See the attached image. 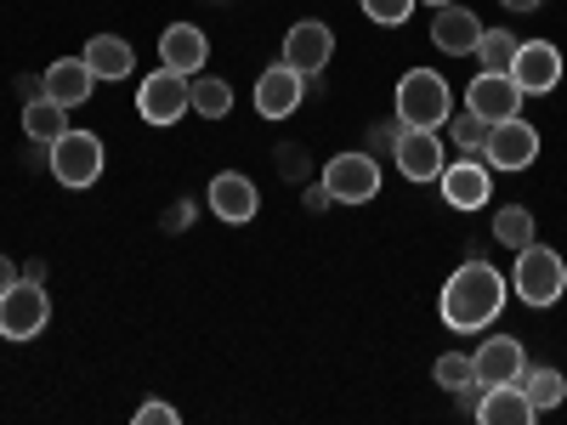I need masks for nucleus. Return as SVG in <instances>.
Instances as JSON below:
<instances>
[{
    "label": "nucleus",
    "instance_id": "30",
    "mask_svg": "<svg viewBox=\"0 0 567 425\" xmlns=\"http://www.w3.org/2000/svg\"><path fill=\"white\" fill-rule=\"evenodd\" d=\"M398 142H403V120H398V114H392V120H381V125L369 131V148H374V159H381V154H398Z\"/></svg>",
    "mask_w": 567,
    "mask_h": 425
},
{
    "label": "nucleus",
    "instance_id": "17",
    "mask_svg": "<svg viewBox=\"0 0 567 425\" xmlns=\"http://www.w3.org/2000/svg\"><path fill=\"white\" fill-rule=\"evenodd\" d=\"M159 63L194 80V74L210 63V40H205V29H194V23H171V29L159 34Z\"/></svg>",
    "mask_w": 567,
    "mask_h": 425
},
{
    "label": "nucleus",
    "instance_id": "29",
    "mask_svg": "<svg viewBox=\"0 0 567 425\" xmlns=\"http://www.w3.org/2000/svg\"><path fill=\"white\" fill-rule=\"evenodd\" d=\"M358 7H363V18H369V23H381V29H398V23H409L414 0H358Z\"/></svg>",
    "mask_w": 567,
    "mask_h": 425
},
{
    "label": "nucleus",
    "instance_id": "9",
    "mask_svg": "<svg viewBox=\"0 0 567 425\" xmlns=\"http://www.w3.org/2000/svg\"><path fill=\"white\" fill-rule=\"evenodd\" d=\"M329 58H336V29L318 23V18H301L290 34H284V63H290L296 74L318 80L329 69Z\"/></svg>",
    "mask_w": 567,
    "mask_h": 425
},
{
    "label": "nucleus",
    "instance_id": "15",
    "mask_svg": "<svg viewBox=\"0 0 567 425\" xmlns=\"http://www.w3.org/2000/svg\"><path fill=\"white\" fill-rule=\"evenodd\" d=\"M477 40H483V18H477V12L460 7V0L437 7V18H432V45H437L443 58H471V52H477Z\"/></svg>",
    "mask_w": 567,
    "mask_h": 425
},
{
    "label": "nucleus",
    "instance_id": "13",
    "mask_svg": "<svg viewBox=\"0 0 567 425\" xmlns=\"http://www.w3.org/2000/svg\"><path fill=\"white\" fill-rule=\"evenodd\" d=\"M437 187H443V199L454 205V210H483L488 205V159L483 154H465V159H454V165H443V176H437Z\"/></svg>",
    "mask_w": 567,
    "mask_h": 425
},
{
    "label": "nucleus",
    "instance_id": "4",
    "mask_svg": "<svg viewBox=\"0 0 567 425\" xmlns=\"http://www.w3.org/2000/svg\"><path fill=\"white\" fill-rule=\"evenodd\" d=\"M45 323H52V296H45V283L18 278L12 290H0V341H34Z\"/></svg>",
    "mask_w": 567,
    "mask_h": 425
},
{
    "label": "nucleus",
    "instance_id": "26",
    "mask_svg": "<svg viewBox=\"0 0 567 425\" xmlns=\"http://www.w3.org/2000/svg\"><path fill=\"white\" fill-rule=\"evenodd\" d=\"M494 239H499L505 250H523V245H534V210H523V205H505V210H494Z\"/></svg>",
    "mask_w": 567,
    "mask_h": 425
},
{
    "label": "nucleus",
    "instance_id": "2",
    "mask_svg": "<svg viewBox=\"0 0 567 425\" xmlns=\"http://www.w3.org/2000/svg\"><path fill=\"white\" fill-rule=\"evenodd\" d=\"M511 290L523 307L545 312L567 296V261L550 250V245H523L516 250V267H511Z\"/></svg>",
    "mask_w": 567,
    "mask_h": 425
},
{
    "label": "nucleus",
    "instance_id": "28",
    "mask_svg": "<svg viewBox=\"0 0 567 425\" xmlns=\"http://www.w3.org/2000/svg\"><path fill=\"white\" fill-rule=\"evenodd\" d=\"M449 136H454V148H460V154H483L488 120H483L477 108H454V114H449Z\"/></svg>",
    "mask_w": 567,
    "mask_h": 425
},
{
    "label": "nucleus",
    "instance_id": "21",
    "mask_svg": "<svg viewBox=\"0 0 567 425\" xmlns=\"http://www.w3.org/2000/svg\"><path fill=\"white\" fill-rule=\"evenodd\" d=\"M80 58L91 63V74H97V80H125V74L136 69L131 40H120V34H91Z\"/></svg>",
    "mask_w": 567,
    "mask_h": 425
},
{
    "label": "nucleus",
    "instance_id": "12",
    "mask_svg": "<svg viewBox=\"0 0 567 425\" xmlns=\"http://www.w3.org/2000/svg\"><path fill=\"white\" fill-rule=\"evenodd\" d=\"M301 97H307V74H296L284 58L256 80V114L261 120H290L301 108Z\"/></svg>",
    "mask_w": 567,
    "mask_h": 425
},
{
    "label": "nucleus",
    "instance_id": "25",
    "mask_svg": "<svg viewBox=\"0 0 567 425\" xmlns=\"http://www.w3.org/2000/svg\"><path fill=\"white\" fill-rule=\"evenodd\" d=\"M187 97H194V114L199 120H221L233 108V85L216 80V74H194V80H187Z\"/></svg>",
    "mask_w": 567,
    "mask_h": 425
},
{
    "label": "nucleus",
    "instance_id": "1",
    "mask_svg": "<svg viewBox=\"0 0 567 425\" xmlns=\"http://www.w3.org/2000/svg\"><path fill=\"white\" fill-rule=\"evenodd\" d=\"M505 290H511V283H505L483 256H471V261L454 267L449 283H443V323L460 329V335H477V329H488V323L499 318Z\"/></svg>",
    "mask_w": 567,
    "mask_h": 425
},
{
    "label": "nucleus",
    "instance_id": "3",
    "mask_svg": "<svg viewBox=\"0 0 567 425\" xmlns=\"http://www.w3.org/2000/svg\"><path fill=\"white\" fill-rule=\"evenodd\" d=\"M392 114H398L403 125H420V131H443L449 114H454L449 80H443L437 69H409V74L398 80V103H392Z\"/></svg>",
    "mask_w": 567,
    "mask_h": 425
},
{
    "label": "nucleus",
    "instance_id": "8",
    "mask_svg": "<svg viewBox=\"0 0 567 425\" xmlns=\"http://www.w3.org/2000/svg\"><path fill=\"white\" fill-rule=\"evenodd\" d=\"M187 108H194V97H187V74H176V69H154L136 85V114L148 125H176Z\"/></svg>",
    "mask_w": 567,
    "mask_h": 425
},
{
    "label": "nucleus",
    "instance_id": "18",
    "mask_svg": "<svg viewBox=\"0 0 567 425\" xmlns=\"http://www.w3.org/2000/svg\"><path fill=\"white\" fill-rule=\"evenodd\" d=\"M210 210L221 216V221H256V210H261V194H256V182L250 176H239V170H221L216 182H210Z\"/></svg>",
    "mask_w": 567,
    "mask_h": 425
},
{
    "label": "nucleus",
    "instance_id": "31",
    "mask_svg": "<svg viewBox=\"0 0 567 425\" xmlns=\"http://www.w3.org/2000/svg\"><path fill=\"white\" fill-rule=\"evenodd\" d=\"M136 425H176V408L171 403H142L136 408Z\"/></svg>",
    "mask_w": 567,
    "mask_h": 425
},
{
    "label": "nucleus",
    "instance_id": "6",
    "mask_svg": "<svg viewBox=\"0 0 567 425\" xmlns=\"http://www.w3.org/2000/svg\"><path fill=\"white\" fill-rule=\"evenodd\" d=\"M318 182L336 205H369V199H381V159L374 154H336Z\"/></svg>",
    "mask_w": 567,
    "mask_h": 425
},
{
    "label": "nucleus",
    "instance_id": "10",
    "mask_svg": "<svg viewBox=\"0 0 567 425\" xmlns=\"http://www.w3.org/2000/svg\"><path fill=\"white\" fill-rule=\"evenodd\" d=\"M511 80L523 85V97H545V91L561 85V52L550 40H523L511 58Z\"/></svg>",
    "mask_w": 567,
    "mask_h": 425
},
{
    "label": "nucleus",
    "instance_id": "20",
    "mask_svg": "<svg viewBox=\"0 0 567 425\" xmlns=\"http://www.w3.org/2000/svg\"><path fill=\"white\" fill-rule=\"evenodd\" d=\"M471 414L483 425H534V403L523 397V386H483Z\"/></svg>",
    "mask_w": 567,
    "mask_h": 425
},
{
    "label": "nucleus",
    "instance_id": "5",
    "mask_svg": "<svg viewBox=\"0 0 567 425\" xmlns=\"http://www.w3.org/2000/svg\"><path fill=\"white\" fill-rule=\"evenodd\" d=\"M103 136H91V131H63L58 142H52V159H45V165H52V176L63 182V187H74V194H80V187H97V176H103Z\"/></svg>",
    "mask_w": 567,
    "mask_h": 425
},
{
    "label": "nucleus",
    "instance_id": "27",
    "mask_svg": "<svg viewBox=\"0 0 567 425\" xmlns=\"http://www.w3.org/2000/svg\"><path fill=\"white\" fill-rule=\"evenodd\" d=\"M516 45H523V40H516L511 29H483V40H477V52H471V58H477L483 69H494V74H511Z\"/></svg>",
    "mask_w": 567,
    "mask_h": 425
},
{
    "label": "nucleus",
    "instance_id": "14",
    "mask_svg": "<svg viewBox=\"0 0 567 425\" xmlns=\"http://www.w3.org/2000/svg\"><path fill=\"white\" fill-rule=\"evenodd\" d=\"M465 108H477L488 125H499V120H511V114H523V85H516L511 74L483 69L477 80L465 85Z\"/></svg>",
    "mask_w": 567,
    "mask_h": 425
},
{
    "label": "nucleus",
    "instance_id": "22",
    "mask_svg": "<svg viewBox=\"0 0 567 425\" xmlns=\"http://www.w3.org/2000/svg\"><path fill=\"white\" fill-rule=\"evenodd\" d=\"M69 131V108L63 103H52V97H34V103H23V136L29 142H40V148H52V142Z\"/></svg>",
    "mask_w": 567,
    "mask_h": 425
},
{
    "label": "nucleus",
    "instance_id": "7",
    "mask_svg": "<svg viewBox=\"0 0 567 425\" xmlns=\"http://www.w3.org/2000/svg\"><path fill=\"white\" fill-rule=\"evenodd\" d=\"M483 159H488V170H528V165L539 159V131H534L523 114H511V120L488 125Z\"/></svg>",
    "mask_w": 567,
    "mask_h": 425
},
{
    "label": "nucleus",
    "instance_id": "32",
    "mask_svg": "<svg viewBox=\"0 0 567 425\" xmlns=\"http://www.w3.org/2000/svg\"><path fill=\"white\" fill-rule=\"evenodd\" d=\"M278 170H284V176H301V170H307L301 148H278Z\"/></svg>",
    "mask_w": 567,
    "mask_h": 425
},
{
    "label": "nucleus",
    "instance_id": "16",
    "mask_svg": "<svg viewBox=\"0 0 567 425\" xmlns=\"http://www.w3.org/2000/svg\"><path fill=\"white\" fill-rule=\"evenodd\" d=\"M398 170L409 176V182H437L443 176V142H437V131H420V125H403V142H398Z\"/></svg>",
    "mask_w": 567,
    "mask_h": 425
},
{
    "label": "nucleus",
    "instance_id": "11",
    "mask_svg": "<svg viewBox=\"0 0 567 425\" xmlns=\"http://www.w3.org/2000/svg\"><path fill=\"white\" fill-rule=\"evenodd\" d=\"M471 369H477V386H516L528 369V352L516 335H488L477 352H471Z\"/></svg>",
    "mask_w": 567,
    "mask_h": 425
},
{
    "label": "nucleus",
    "instance_id": "19",
    "mask_svg": "<svg viewBox=\"0 0 567 425\" xmlns=\"http://www.w3.org/2000/svg\"><path fill=\"white\" fill-rule=\"evenodd\" d=\"M40 80H45V97L63 103V108H80V103L91 97V91H97V74H91V63H85V58H58Z\"/></svg>",
    "mask_w": 567,
    "mask_h": 425
},
{
    "label": "nucleus",
    "instance_id": "24",
    "mask_svg": "<svg viewBox=\"0 0 567 425\" xmlns=\"http://www.w3.org/2000/svg\"><path fill=\"white\" fill-rule=\"evenodd\" d=\"M523 397L534 403V414H545V408H561L567 403V374L561 369H523Z\"/></svg>",
    "mask_w": 567,
    "mask_h": 425
},
{
    "label": "nucleus",
    "instance_id": "33",
    "mask_svg": "<svg viewBox=\"0 0 567 425\" xmlns=\"http://www.w3.org/2000/svg\"><path fill=\"white\" fill-rule=\"evenodd\" d=\"M18 278H23V272L12 267V256H0V290H12V283H18Z\"/></svg>",
    "mask_w": 567,
    "mask_h": 425
},
{
    "label": "nucleus",
    "instance_id": "23",
    "mask_svg": "<svg viewBox=\"0 0 567 425\" xmlns=\"http://www.w3.org/2000/svg\"><path fill=\"white\" fill-rule=\"evenodd\" d=\"M432 374H437V386H443V392L460 397V408H477V392H483V386H477V369H471L465 352H443Z\"/></svg>",
    "mask_w": 567,
    "mask_h": 425
},
{
    "label": "nucleus",
    "instance_id": "34",
    "mask_svg": "<svg viewBox=\"0 0 567 425\" xmlns=\"http://www.w3.org/2000/svg\"><path fill=\"white\" fill-rule=\"evenodd\" d=\"M499 7H505V12H539L545 0H499Z\"/></svg>",
    "mask_w": 567,
    "mask_h": 425
},
{
    "label": "nucleus",
    "instance_id": "35",
    "mask_svg": "<svg viewBox=\"0 0 567 425\" xmlns=\"http://www.w3.org/2000/svg\"><path fill=\"white\" fill-rule=\"evenodd\" d=\"M425 7H449V0H425Z\"/></svg>",
    "mask_w": 567,
    "mask_h": 425
}]
</instances>
